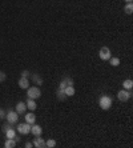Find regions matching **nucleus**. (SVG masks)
Returning a JSON list of instances; mask_svg holds the SVG:
<instances>
[{
  "instance_id": "6ab92c4d",
  "label": "nucleus",
  "mask_w": 133,
  "mask_h": 148,
  "mask_svg": "<svg viewBox=\"0 0 133 148\" xmlns=\"http://www.w3.org/2000/svg\"><path fill=\"white\" fill-rule=\"evenodd\" d=\"M56 96H57V99H59L60 101H64V100L66 99V95L64 93V91H61V90L56 91Z\"/></svg>"
},
{
  "instance_id": "f3484780",
  "label": "nucleus",
  "mask_w": 133,
  "mask_h": 148,
  "mask_svg": "<svg viewBox=\"0 0 133 148\" xmlns=\"http://www.w3.org/2000/svg\"><path fill=\"white\" fill-rule=\"evenodd\" d=\"M16 145H18V143H16L14 139H7L5 143H4V147L5 148H15Z\"/></svg>"
},
{
  "instance_id": "c85d7f7f",
  "label": "nucleus",
  "mask_w": 133,
  "mask_h": 148,
  "mask_svg": "<svg viewBox=\"0 0 133 148\" xmlns=\"http://www.w3.org/2000/svg\"><path fill=\"white\" fill-rule=\"evenodd\" d=\"M14 140L16 141V143H20V138H19L18 135H16V136H15V138H14Z\"/></svg>"
},
{
  "instance_id": "b1692460",
  "label": "nucleus",
  "mask_w": 133,
  "mask_h": 148,
  "mask_svg": "<svg viewBox=\"0 0 133 148\" xmlns=\"http://www.w3.org/2000/svg\"><path fill=\"white\" fill-rule=\"evenodd\" d=\"M64 82H65L66 86H73V80L71 77H64Z\"/></svg>"
},
{
  "instance_id": "4468645a",
  "label": "nucleus",
  "mask_w": 133,
  "mask_h": 148,
  "mask_svg": "<svg viewBox=\"0 0 133 148\" xmlns=\"http://www.w3.org/2000/svg\"><path fill=\"white\" fill-rule=\"evenodd\" d=\"M64 93L66 95V97L73 96L75 93H76V91H75V87H73V86H66L65 90H64Z\"/></svg>"
},
{
  "instance_id": "2eb2a0df",
  "label": "nucleus",
  "mask_w": 133,
  "mask_h": 148,
  "mask_svg": "<svg viewBox=\"0 0 133 148\" xmlns=\"http://www.w3.org/2000/svg\"><path fill=\"white\" fill-rule=\"evenodd\" d=\"M16 135H18V131H16V128H14V127H11L10 130L5 131V136H7V139H14Z\"/></svg>"
},
{
  "instance_id": "20e7f679",
  "label": "nucleus",
  "mask_w": 133,
  "mask_h": 148,
  "mask_svg": "<svg viewBox=\"0 0 133 148\" xmlns=\"http://www.w3.org/2000/svg\"><path fill=\"white\" fill-rule=\"evenodd\" d=\"M15 128L20 135H28L31 132V124L28 123H19Z\"/></svg>"
},
{
  "instance_id": "aec40b11",
  "label": "nucleus",
  "mask_w": 133,
  "mask_h": 148,
  "mask_svg": "<svg viewBox=\"0 0 133 148\" xmlns=\"http://www.w3.org/2000/svg\"><path fill=\"white\" fill-rule=\"evenodd\" d=\"M56 147V140L55 139H48L45 141V148H53Z\"/></svg>"
},
{
  "instance_id": "ddd939ff",
  "label": "nucleus",
  "mask_w": 133,
  "mask_h": 148,
  "mask_svg": "<svg viewBox=\"0 0 133 148\" xmlns=\"http://www.w3.org/2000/svg\"><path fill=\"white\" fill-rule=\"evenodd\" d=\"M25 106H27V110H29V111H33L37 108V104H36V101L33 99H28L27 100V103H25Z\"/></svg>"
},
{
  "instance_id": "0eeeda50",
  "label": "nucleus",
  "mask_w": 133,
  "mask_h": 148,
  "mask_svg": "<svg viewBox=\"0 0 133 148\" xmlns=\"http://www.w3.org/2000/svg\"><path fill=\"white\" fill-rule=\"evenodd\" d=\"M33 147L35 148H45V141L41 138V135L35 136V139H33Z\"/></svg>"
},
{
  "instance_id": "5701e85b",
  "label": "nucleus",
  "mask_w": 133,
  "mask_h": 148,
  "mask_svg": "<svg viewBox=\"0 0 133 148\" xmlns=\"http://www.w3.org/2000/svg\"><path fill=\"white\" fill-rule=\"evenodd\" d=\"M5 79H7V75H5V72H3V71H0V83L5 82Z\"/></svg>"
},
{
  "instance_id": "39448f33",
  "label": "nucleus",
  "mask_w": 133,
  "mask_h": 148,
  "mask_svg": "<svg viewBox=\"0 0 133 148\" xmlns=\"http://www.w3.org/2000/svg\"><path fill=\"white\" fill-rule=\"evenodd\" d=\"M5 120L10 124H16L19 121V114L16 111H8L5 114Z\"/></svg>"
},
{
  "instance_id": "4be33fe9",
  "label": "nucleus",
  "mask_w": 133,
  "mask_h": 148,
  "mask_svg": "<svg viewBox=\"0 0 133 148\" xmlns=\"http://www.w3.org/2000/svg\"><path fill=\"white\" fill-rule=\"evenodd\" d=\"M11 127H14V124H10V123L7 121V123H4L3 125H1V131H3L4 134H5V131H7V130H10Z\"/></svg>"
},
{
  "instance_id": "412c9836",
  "label": "nucleus",
  "mask_w": 133,
  "mask_h": 148,
  "mask_svg": "<svg viewBox=\"0 0 133 148\" xmlns=\"http://www.w3.org/2000/svg\"><path fill=\"white\" fill-rule=\"evenodd\" d=\"M109 63L112 67H119L120 66V59L119 58H111L109 59Z\"/></svg>"
},
{
  "instance_id": "bb28decb",
  "label": "nucleus",
  "mask_w": 133,
  "mask_h": 148,
  "mask_svg": "<svg viewBox=\"0 0 133 148\" xmlns=\"http://www.w3.org/2000/svg\"><path fill=\"white\" fill-rule=\"evenodd\" d=\"M5 114H7V112H5L4 110H1V108H0V120L5 119Z\"/></svg>"
},
{
  "instance_id": "9d476101",
  "label": "nucleus",
  "mask_w": 133,
  "mask_h": 148,
  "mask_svg": "<svg viewBox=\"0 0 133 148\" xmlns=\"http://www.w3.org/2000/svg\"><path fill=\"white\" fill-rule=\"evenodd\" d=\"M31 134L33 135V136H39V135L43 134V128L40 127V125H37V124H32L31 125Z\"/></svg>"
},
{
  "instance_id": "dca6fc26",
  "label": "nucleus",
  "mask_w": 133,
  "mask_h": 148,
  "mask_svg": "<svg viewBox=\"0 0 133 148\" xmlns=\"http://www.w3.org/2000/svg\"><path fill=\"white\" fill-rule=\"evenodd\" d=\"M132 87H133L132 79H126V80H124V82H123V88H124V90L130 91V90H132Z\"/></svg>"
},
{
  "instance_id": "a878e982",
  "label": "nucleus",
  "mask_w": 133,
  "mask_h": 148,
  "mask_svg": "<svg viewBox=\"0 0 133 148\" xmlns=\"http://www.w3.org/2000/svg\"><path fill=\"white\" fill-rule=\"evenodd\" d=\"M29 71H27V69H24V71H21V77H29Z\"/></svg>"
},
{
  "instance_id": "7ed1b4c3",
  "label": "nucleus",
  "mask_w": 133,
  "mask_h": 148,
  "mask_svg": "<svg viewBox=\"0 0 133 148\" xmlns=\"http://www.w3.org/2000/svg\"><path fill=\"white\" fill-rule=\"evenodd\" d=\"M132 97V90L128 91V90H121L117 92V99L120 100V101H123V103H125V101H128V100Z\"/></svg>"
},
{
  "instance_id": "393cba45",
  "label": "nucleus",
  "mask_w": 133,
  "mask_h": 148,
  "mask_svg": "<svg viewBox=\"0 0 133 148\" xmlns=\"http://www.w3.org/2000/svg\"><path fill=\"white\" fill-rule=\"evenodd\" d=\"M65 87H66V84H65V82H60V84H59V88H57V90H61V91H64L65 90Z\"/></svg>"
},
{
  "instance_id": "f8f14e48",
  "label": "nucleus",
  "mask_w": 133,
  "mask_h": 148,
  "mask_svg": "<svg viewBox=\"0 0 133 148\" xmlns=\"http://www.w3.org/2000/svg\"><path fill=\"white\" fill-rule=\"evenodd\" d=\"M31 79L36 86H43V77L39 73H31Z\"/></svg>"
},
{
  "instance_id": "1a4fd4ad",
  "label": "nucleus",
  "mask_w": 133,
  "mask_h": 148,
  "mask_svg": "<svg viewBox=\"0 0 133 148\" xmlns=\"http://www.w3.org/2000/svg\"><path fill=\"white\" fill-rule=\"evenodd\" d=\"M24 119H25V123L31 124V125L36 123V116H35V114H33L32 111H29V114H25Z\"/></svg>"
},
{
  "instance_id": "cd10ccee",
  "label": "nucleus",
  "mask_w": 133,
  "mask_h": 148,
  "mask_svg": "<svg viewBox=\"0 0 133 148\" xmlns=\"http://www.w3.org/2000/svg\"><path fill=\"white\" fill-rule=\"evenodd\" d=\"M24 147L25 148H32V147H33V143H31V141H27V143L24 144Z\"/></svg>"
},
{
  "instance_id": "423d86ee",
  "label": "nucleus",
  "mask_w": 133,
  "mask_h": 148,
  "mask_svg": "<svg viewBox=\"0 0 133 148\" xmlns=\"http://www.w3.org/2000/svg\"><path fill=\"white\" fill-rule=\"evenodd\" d=\"M98 58L101 59V60H104V62L109 60V59L112 58L111 49H109L108 47H101V48H100V51H98Z\"/></svg>"
},
{
  "instance_id": "c756f323",
  "label": "nucleus",
  "mask_w": 133,
  "mask_h": 148,
  "mask_svg": "<svg viewBox=\"0 0 133 148\" xmlns=\"http://www.w3.org/2000/svg\"><path fill=\"white\" fill-rule=\"evenodd\" d=\"M125 3H132V0H124Z\"/></svg>"
},
{
  "instance_id": "a211bd4d",
  "label": "nucleus",
  "mask_w": 133,
  "mask_h": 148,
  "mask_svg": "<svg viewBox=\"0 0 133 148\" xmlns=\"http://www.w3.org/2000/svg\"><path fill=\"white\" fill-rule=\"evenodd\" d=\"M124 12H125L126 15H132V12H133V3H126L125 7H124Z\"/></svg>"
},
{
  "instance_id": "f03ea898",
  "label": "nucleus",
  "mask_w": 133,
  "mask_h": 148,
  "mask_svg": "<svg viewBox=\"0 0 133 148\" xmlns=\"http://www.w3.org/2000/svg\"><path fill=\"white\" fill-rule=\"evenodd\" d=\"M27 96H28V99H40L41 97V91H40V88H39L37 86H33V87H28L27 88Z\"/></svg>"
},
{
  "instance_id": "f257e3e1",
  "label": "nucleus",
  "mask_w": 133,
  "mask_h": 148,
  "mask_svg": "<svg viewBox=\"0 0 133 148\" xmlns=\"http://www.w3.org/2000/svg\"><path fill=\"white\" fill-rule=\"evenodd\" d=\"M112 104H113V99L111 96H108V95H102V96L98 99V106H100V108L104 111L111 110Z\"/></svg>"
},
{
  "instance_id": "9b49d317",
  "label": "nucleus",
  "mask_w": 133,
  "mask_h": 148,
  "mask_svg": "<svg viewBox=\"0 0 133 148\" xmlns=\"http://www.w3.org/2000/svg\"><path fill=\"white\" fill-rule=\"evenodd\" d=\"M19 87H20L21 90H27L29 87V80H28V77H20L19 79Z\"/></svg>"
},
{
  "instance_id": "6e6552de",
  "label": "nucleus",
  "mask_w": 133,
  "mask_h": 148,
  "mask_svg": "<svg viewBox=\"0 0 133 148\" xmlns=\"http://www.w3.org/2000/svg\"><path fill=\"white\" fill-rule=\"evenodd\" d=\"M15 111H16L19 115H24L25 112H27V106H25L24 101H19V103L15 106Z\"/></svg>"
}]
</instances>
